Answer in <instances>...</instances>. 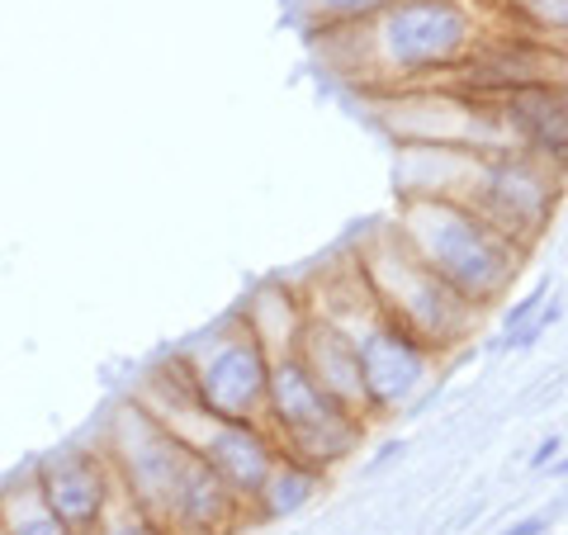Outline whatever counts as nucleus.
Masks as SVG:
<instances>
[{
	"label": "nucleus",
	"instance_id": "obj_1",
	"mask_svg": "<svg viewBox=\"0 0 568 535\" xmlns=\"http://www.w3.org/2000/svg\"><path fill=\"white\" fill-rule=\"evenodd\" d=\"M346 29L355 39L351 48L361 52L351 77L375 81L379 95L450 81L488 39L469 0H394L375 20Z\"/></svg>",
	"mask_w": 568,
	"mask_h": 535
},
{
	"label": "nucleus",
	"instance_id": "obj_2",
	"mask_svg": "<svg viewBox=\"0 0 568 535\" xmlns=\"http://www.w3.org/2000/svg\"><path fill=\"white\" fill-rule=\"evenodd\" d=\"M394 233L478 313L507 299L511 280L521 275V261L530 256L469 200H450V194H403Z\"/></svg>",
	"mask_w": 568,
	"mask_h": 535
},
{
	"label": "nucleus",
	"instance_id": "obj_3",
	"mask_svg": "<svg viewBox=\"0 0 568 535\" xmlns=\"http://www.w3.org/2000/svg\"><path fill=\"white\" fill-rule=\"evenodd\" d=\"M361 271L384 317H394L398 327L422 336L432 351L459 346L478 323V309L469 299H459L432 265H422L417 252L407 246L394 228L375 233L361 246Z\"/></svg>",
	"mask_w": 568,
	"mask_h": 535
},
{
	"label": "nucleus",
	"instance_id": "obj_4",
	"mask_svg": "<svg viewBox=\"0 0 568 535\" xmlns=\"http://www.w3.org/2000/svg\"><path fill=\"white\" fill-rule=\"evenodd\" d=\"M261 422L271 426V436L290 460H304V465L332 474L361 451L369 417L327 398L298 355H280V361H271V388H265Z\"/></svg>",
	"mask_w": 568,
	"mask_h": 535
},
{
	"label": "nucleus",
	"instance_id": "obj_5",
	"mask_svg": "<svg viewBox=\"0 0 568 535\" xmlns=\"http://www.w3.org/2000/svg\"><path fill=\"white\" fill-rule=\"evenodd\" d=\"M100 451L119 478L123 503H133L138 512H148L162 522V512L171 503L175 484H181L194 445H185L162 417H152L148 407L129 394L110 407V417H104Z\"/></svg>",
	"mask_w": 568,
	"mask_h": 535
},
{
	"label": "nucleus",
	"instance_id": "obj_6",
	"mask_svg": "<svg viewBox=\"0 0 568 535\" xmlns=\"http://www.w3.org/2000/svg\"><path fill=\"white\" fill-rule=\"evenodd\" d=\"M194 394L204 413L219 422H261L265 417V388H271V355L256 342L237 313L213 323L194 342L181 346Z\"/></svg>",
	"mask_w": 568,
	"mask_h": 535
},
{
	"label": "nucleus",
	"instance_id": "obj_7",
	"mask_svg": "<svg viewBox=\"0 0 568 535\" xmlns=\"http://www.w3.org/2000/svg\"><path fill=\"white\" fill-rule=\"evenodd\" d=\"M564 190V166L536 157L526 148H507V152H484L478 157V175L469 190V204L484 213L488 223H497L511 242H521L526 252L540 242V233L555 219Z\"/></svg>",
	"mask_w": 568,
	"mask_h": 535
},
{
	"label": "nucleus",
	"instance_id": "obj_8",
	"mask_svg": "<svg viewBox=\"0 0 568 535\" xmlns=\"http://www.w3.org/2000/svg\"><path fill=\"white\" fill-rule=\"evenodd\" d=\"M29 478H33V488H39L43 503L77 535H95L104 522H110V512L123 503L119 478H114L100 445H91V451H85V445L52 451L43 460H33Z\"/></svg>",
	"mask_w": 568,
	"mask_h": 535
},
{
	"label": "nucleus",
	"instance_id": "obj_9",
	"mask_svg": "<svg viewBox=\"0 0 568 535\" xmlns=\"http://www.w3.org/2000/svg\"><path fill=\"white\" fill-rule=\"evenodd\" d=\"M355 351H361V374H365V398H369V417L398 413V407L413 403L426 380L436 370V351L413 336L407 327H398L394 317H384V309L351 332Z\"/></svg>",
	"mask_w": 568,
	"mask_h": 535
},
{
	"label": "nucleus",
	"instance_id": "obj_10",
	"mask_svg": "<svg viewBox=\"0 0 568 535\" xmlns=\"http://www.w3.org/2000/svg\"><path fill=\"white\" fill-rule=\"evenodd\" d=\"M181 441L194 445V451H200L209 465L219 470V478L242 497L246 512H252V497L261 493V484L271 478L275 460L284 455L280 441L271 436V426H265V422H219V417H200Z\"/></svg>",
	"mask_w": 568,
	"mask_h": 535
},
{
	"label": "nucleus",
	"instance_id": "obj_11",
	"mask_svg": "<svg viewBox=\"0 0 568 535\" xmlns=\"http://www.w3.org/2000/svg\"><path fill=\"white\" fill-rule=\"evenodd\" d=\"M246 522H252L246 503L223 484L219 470L194 451L166 512H162V526L171 535H237Z\"/></svg>",
	"mask_w": 568,
	"mask_h": 535
},
{
	"label": "nucleus",
	"instance_id": "obj_12",
	"mask_svg": "<svg viewBox=\"0 0 568 535\" xmlns=\"http://www.w3.org/2000/svg\"><path fill=\"white\" fill-rule=\"evenodd\" d=\"M511 148L568 166V81H526L497 95Z\"/></svg>",
	"mask_w": 568,
	"mask_h": 535
},
{
	"label": "nucleus",
	"instance_id": "obj_13",
	"mask_svg": "<svg viewBox=\"0 0 568 535\" xmlns=\"http://www.w3.org/2000/svg\"><path fill=\"white\" fill-rule=\"evenodd\" d=\"M298 361L323 384V394L336 398L351 413L369 417V398H365V374H361V351H355V336L346 327L327 323V317H308L304 336H298Z\"/></svg>",
	"mask_w": 568,
	"mask_h": 535
},
{
	"label": "nucleus",
	"instance_id": "obj_14",
	"mask_svg": "<svg viewBox=\"0 0 568 535\" xmlns=\"http://www.w3.org/2000/svg\"><path fill=\"white\" fill-rule=\"evenodd\" d=\"M237 317L246 323V332H252L256 342L265 346V355L280 361V355H294L298 351V336H304L313 313H308V294L298 290V284L261 280L256 290L242 299Z\"/></svg>",
	"mask_w": 568,
	"mask_h": 535
},
{
	"label": "nucleus",
	"instance_id": "obj_15",
	"mask_svg": "<svg viewBox=\"0 0 568 535\" xmlns=\"http://www.w3.org/2000/svg\"><path fill=\"white\" fill-rule=\"evenodd\" d=\"M133 398L148 407L152 417H162L175 436H185L194 422L209 417V413H204V403H200V394H194V380H190V365H185V355H181V351L156 355V361L138 374Z\"/></svg>",
	"mask_w": 568,
	"mask_h": 535
},
{
	"label": "nucleus",
	"instance_id": "obj_16",
	"mask_svg": "<svg viewBox=\"0 0 568 535\" xmlns=\"http://www.w3.org/2000/svg\"><path fill=\"white\" fill-rule=\"evenodd\" d=\"M323 488H327V474H323V470L304 465V460L280 455L275 470H271V478H265L261 493L252 497V522H256V526H261V522H284V516L304 512Z\"/></svg>",
	"mask_w": 568,
	"mask_h": 535
},
{
	"label": "nucleus",
	"instance_id": "obj_17",
	"mask_svg": "<svg viewBox=\"0 0 568 535\" xmlns=\"http://www.w3.org/2000/svg\"><path fill=\"white\" fill-rule=\"evenodd\" d=\"M0 531H6V535H77L39 497V488H33L29 474L0 488Z\"/></svg>",
	"mask_w": 568,
	"mask_h": 535
},
{
	"label": "nucleus",
	"instance_id": "obj_18",
	"mask_svg": "<svg viewBox=\"0 0 568 535\" xmlns=\"http://www.w3.org/2000/svg\"><path fill=\"white\" fill-rule=\"evenodd\" d=\"M308 6L323 24H365V20H375L379 10L394 6V0H308Z\"/></svg>",
	"mask_w": 568,
	"mask_h": 535
},
{
	"label": "nucleus",
	"instance_id": "obj_19",
	"mask_svg": "<svg viewBox=\"0 0 568 535\" xmlns=\"http://www.w3.org/2000/svg\"><path fill=\"white\" fill-rule=\"evenodd\" d=\"M95 535H171L156 516H148V512H138L133 503H119L114 512H110V522H104Z\"/></svg>",
	"mask_w": 568,
	"mask_h": 535
},
{
	"label": "nucleus",
	"instance_id": "obj_20",
	"mask_svg": "<svg viewBox=\"0 0 568 535\" xmlns=\"http://www.w3.org/2000/svg\"><path fill=\"white\" fill-rule=\"evenodd\" d=\"M540 303H545V290H536V294H526L517 309L507 313V332H517V327H526V317H536L540 313Z\"/></svg>",
	"mask_w": 568,
	"mask_h": 535
},
{
	"label": "nucleus",
	"instance_id": "obj_21",
	"mask_svg": "<svg viewBox=\"0 0 568 535\" xmlns=\"http://www.w3.org/2000/svg\"><path fill=\"white\" fill-rule=\"evenodd\" d=\"M540 531H549V516H526V522H511L503 535H540Z\"/></svg>",
	"mask_w": 568,
	"mask_h": 535
},
{
	"label": "nucleus",
	"instance_id": "obj_22",
	"mask_svg": "<svg viewBox=\"0 0 568 535\" xmlns=\"http://www.w3.org/2000/svg\"><path fill=\"white\" fill-rule=\"evenodd\" d=\"M559 451H564V441H555V436H549V441L540 445V451H536V455H530V465H536V470H545V465H549V460H555Z\"/></svg>",
	"mask_w": 568,
	"mask_h": 535
},
{
	"label": "nucleus",
	"instance_id": "obj_23",
	"mask_svg": "<svg viewBox=\"0 0 568 535\" xmlns=\"http://www.w3.org/2000/svg\"><path fill=\"white\" fill-rule=\"evenodd\" d=\"M0 535H6V531H0Z\"/></svg>",
	"mask_w": 568,
	"mask_h": 535
}]
</instances>
